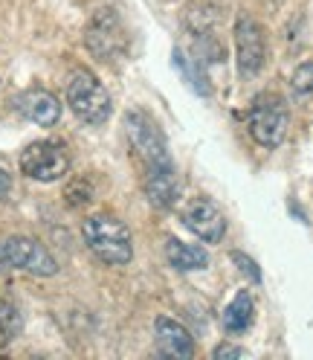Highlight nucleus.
I'll list each match as a JSON object with an SVG mask.
<instances>
[{
  "label": "nucleus",
  "mask_w": 313,
  "mask_h": 360,
  "mask_svg": "<svg viewBox=\"0 0 313 360\" xmlns=\"http://www.w3.org/2000/svg\"><path fill=\"white\" fill-rule=\"evenodd\" d=\"M84 241L93 250V256L105 264H128L133 256V244L125 221L107 212H99L84 221Z\"/></svg>",
  "instance_id": "1"
},
{
  "label": "nucleus",
  "mask_w": 313,
  "mask_h": 360,
  "mask_svg": "<svg viewBox=\"0 0 313 360\" xmlns=\"http://www.w3.org/2000/svg\"><path fill=\"white\" fill-rule=\"evenodd\" d=\"M67 105L73 108V114L91 125H99L110 117V96L105 84L91 73V70H79L70 84H67Z\"/></svg>",
  "instance_id": "2"
},
{
  "label": "nucleus",
  "mask_w": 313,
  "mask_h": 360,
  "mask_svg": "<svg viewBox=\"0 0 313 360\" xmlns=\"http://www.w3.org/2000/svg\"><path fill=\"white\" fill-rule=\"evenodd\" d=\"M290 125V114L281 96L276 94H261L250 108V134L253 140L264 148H276Z\"/></svg>",
  "instance_id": "3"
},
{
  "label": "nucleus",
  "mask_w": 313,
  "mask_h": 360,
  "mask_svg": "<svg viewBox=\"0 0 313 360\" xmlns=\"http://www.w3.org/2000/svg\"><path fill=\"white\" fill-rule=\"evenodd\" d=\"M0 270H27L35 276H53L58 264L50 256V250L35 238L27 236H12L0 241Z\"/></svg>",
  "instance_id": "4"
},
{
  "label": "nucleus",
  "mask_w": 313,
  "mask_h": 360,
  "mask_svg": "<svg viewBox=\"0 0 313 360\" xmlns=\"http://www.w3.org/2000/svg\"><path fill=\"white\" fill-rule=\"evenodd\" d=\"M84 44H87V50L102 61L119 58L128 50V35H125L119 15L114 9H99L84 30Z\"/></svg>",
  "instance_id": "5"
},
{
  "label": "nucleus",
  "mask_w": 313,
  "mask_h": 360,
  "mask_svg": "<svg viewBox=\"0 0 313 360\" xmlns=\"http://www.w3.org/2000/svg\"><path fill=\"white\" fill-rule=\"evenodd\" d=\"M67 169H70V157L61 143L53 140H38L20 154V172L32 180H41V184H53V180L64 177Z\"/></svg>",
  "instance_id": "6"
},
{
  "label": "nucleus",
  "mask_w": 313,
  "mask_h": 360,
  "mask_svg": "<svg viewBox=\"0 0 313 360\" xmlns=\"http://www.w3.org/2000/svg\"><path fill=\"white\" fill-rule=\"evenodd\" d=\"M125 125H128L131 146H133V151H137V157L142 160V166H145V169H148V166H163V163H171L163 134L156 131V125H154L145 114H128Z\"/></svg>",
  "instance_id": "7"
},
{
  "label": "nucleus",
  "mask_w": 313,
  "mask_h": 360,
  "mask_svg": "<svg viewBox=\"0 0 313 360\" xmlns=\"http://www.w3.org/2000/svg\"><path fill=\"white\" fill-rule=\"evenodd\" d=\"M235 50H238V67L244 76H253L264 67L267 58V44H264V30L258 20L250 15H241L235 24Z\"/></svg>",
  "instance_id": "8"
},
{
  "label": "nucleus",
  "mask_w": 313,
  "mask_h": 360,
  "mask_svg": "<svg viewBox=\"0 0 313 360\" xmlns=\"http://www.w3.org/2000/svg\"><path fill=\"white\" fill-rule=\"evenodd\" d=\"M183 224L206 244H218L223 238V233H227V218H223V212L209 198H194L183 210Z\"/></svg>",
  "instance_id": "9"
},
{
  "label": "nucleus",
  "mask_w": 313,
  "mask_h": 360,
  "mask_svg": "<svg viewBox=\"0 0 313 360\" xmlns=\"http://www.w3.org/2000/svg\"><path fill=\"white\" fill-rule=\"evenodd\" d=\"M145 195L154 207L168 210L177 204L180 198V177H177L174 163H163V166H148L145 169Z\"/></svg>",
  "instance_id": "10"
},
{
  "label": "nucleus",
  "mask_w": 313,
  "mask_h": 360,
  "mask_svg": "<svg viewBox=\"0 0 313 360\" xmlns=\"http://www.w3.org/2000/svg\"><path fill=\"white\" fill-rule=\"evenodd\" d=\"M15 105L29 122L44 125V128H50V125H55L61 120V102L50 94V90H41V87L24 90V94L15 99Z\"/></svg>",
  "instance_id": "11"
},
{
  "label": "nucleus",
  "mask_w": 313,
  "mask_h": 360,
  "mask_svg": "<svg viewBox=\"0 0 313 360\" xmlns=\"http://www.w3.org/2000/svg\"><path fill=\"white\" fill-rule=\"evenodd\" d=\"M156 349H160L166 357L186 360V357L194 354V340H192V334L183 323L160 317L156 320Z\"/></svg>",
  "instance_id": "12"
},
{
  "label": "nucleus",
  "mask_w": 313,
  "mask_h": 360,
  "mask_svg": "<svg viewBox=\"0 0 313 360\" xmlns=\"http://www.w3.org/2000/svg\"><path fill=\"white\" fill-rule=\"evenodd\" d=\"M166 256L171 262V267L177 270H200V267H206L209 264V253L204 250V247H197V244H183V241H177L171 238L166 244Z\"/></svg>",
  "instance_id": "13"
},
{
  "label": "nucleus",
  "mask_w": 313,
  "mask_h": 360,
  "mask_svg": "<svg viewBox=\"0 0 313 360\" xmlns=\"http://www.w3.org/2000/svg\"><path fill=\"white\" fill-rule=\"evenodd\" d=\"M253 317H255V302L247 290H241V294L223 308V328L229 334H241L253 326Z\"/></svg>",
  "instance_id": "14"
},
{
  "label": "nucleus",
  "mask_w": 313,
  "mask_h": 360,
  "mask_svg": "<svg viewBox=\"0 0 313 360\" xmlns=\"http://www.w3.org/2000/svg\"><path fill=\"white\" fill-rule=\"evenodd\" d=\"M64 198H67V204H70V207H84V204H91V198H93V186L87 184L84 177H79V180H73V184L67 186Z\"/></svg>",
  "instance_id": "15"
},
{
  "label": "nucleus",
  "mask_w": 313,
  "mask_h": 360,
  "mask_svg": "<svg viewBox=\"0 0 313 360\" xmlns=\"http://www.w3.org/2000/svg\"><path fill=\"white\" fill-rule=\"evenodd\" d=\"M20 331V314H18V308L15 305H9V302H0V334L6 337H15Z\"/></svg>",
  "instance_id": "16"
},
{
  "label": "nucleus",
  "mask_w": 313,
  "mask_h": 360,
  "mask_svg": "<svg viewBox=\"0 0 313 360\" xmlns=\"http://www.w3.org/2000/svg\"><path fill=\"white\" fill-rule=\"evenodd\" d=\"M293 90L296 94H313V61L296 67V73H293Z\"/></svg>",
  "instance_id": "17"
},
{
  "label": "nucleus",
  "mask_w": 313,
  "mask_h": 360,
  "mask_svg": "<svg viewBox=\"0 0 313 360\" xmlns=\"http://www.w3.org/2000/svg\"><path fill=\"white\" fill-rule=\"evenodd\" d=\"M232 259L241 264V274H247L253 282H261V274H258V267H255V262H253V259H247L244 253H232Z\"/></svg>",
  "instance_id": "18"
},
{
  "label": "nucleus",
  "mask_w": 313,
  "mask_h": 360,
  "mask_svg": "<svg viewBox=\"0 0 313 360\" xmlns=\"http://www.w3.org/2000/svg\"><path fill=\"white\" fill-rule=\"evenodd\" d=\"M212 357H215V360H238V357H244V349L229 346V343H220V346L212 352Z\"/></svg>",
  "instance_id": "19"
},
{
  "label": "nucleus",
  "mask_w": 313,
  "mask_h": 360,
  "mask_svg": "<svg viewBox=\"0 0 313 360\" xmlns=\"http://www.w3.org/2000/svg\"><path fill=\"white\" fill-rule=\"evenodd\" d=\"M9 189H12V177H9L4 169H0V200L9 195Z\"/></svg>",
  "instance_id": "20"
}]
</instances>
